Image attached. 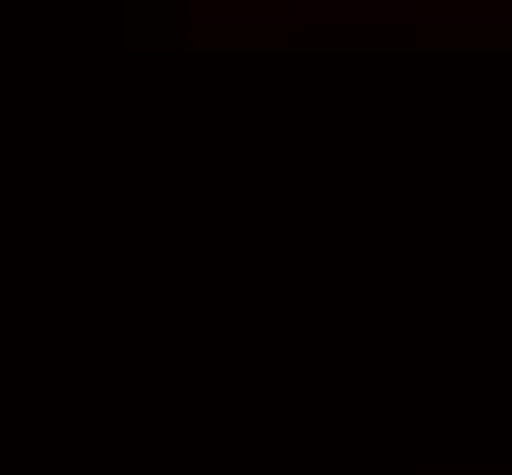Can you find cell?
I'll return each instance as SVG.
<instances>
[{
	"instance_id": "cell-1",
	"label": "cell",
	"mask_w": 512,
	"mask_h": 475,
	"mask_svg": "<svg viewBox=\"0 0 512 475\" xmlns=\"http://www.w3.org/2000/svg\"><path fill=\"white\" fill-rule=\"evenodd\" d=\"M308 8L315 15H359V8L366 15H410V0H308Z\"/></svg>"
}]
</instances>
